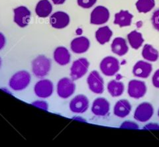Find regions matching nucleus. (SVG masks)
Returning a JSON list of instances; mask_svg holds the SVG:
<instances>
[{
  "instance_id": "obj_1",
  "label": "nucleus",
  "mask_w": 159,
  "mask_h": 147,
  "mask_svg": "<svg viewBox=\"0 0 159 147\" xmlns=\"http://www.w3.org/2000/svg\"><path fill=\"white\" fill-rule=\"evenodd\" d=\"M31 79V75L27 71L21 70L15 74L11 78L9 85L14 91H22L30 84Z\"/></svg>"
},
{
  "instance_id": "obj_2",
  "label": "nucleus",
  "mask_w": 159,
  "mask_h": 147,
  "mask_svg": "<svg viewBox=\"0 0 159 147\" xmlns=\"http://www.w3.org/2000/svg\"><path fill=\"white\" fill-rule=\"evenodd\" d=\"M51 69V61L44 55H40L32 62V71L37 78L46 76Z\"/></svg>"
},
{
  "instance_id": "obj_3",
  "label": "nucleus",
  "mask_w": 159,
  "mask_h": 147,
  "mask_svg": "<svg viewBox=\"0 0 159 147\" xmlns=\"http://www.w3.org/2000/svg\"><path fill=\"white\" fill-rule=\"evenodd\" d=\"M76 90V85L72 79L63 78L60 80L57 84V94L62 99L72 96Z\"/></svg>"
},
{
  "instance_id": "obj_4",
  "label": "nucleus",
  "mask_w": 159,
  "mask_h": 147,
  "mask_svg": "<svg viewBox=\"0 0 159 147\" xmlns=\"http://www.w3.org/2000/svg\"><path fill=\"white\" fill-rule=\"evenodd\" d=\"M99 68L102 72L106 76L116 75L119 70V62L113 56H107L102 60Z\"/></svg>"
},
{
  "instance_id": "obj_5",
  "label": "nucleus",
  "mask_w": 159,
  "mask_h": 147,
  "mask_svg": "<svg viewBox=\"0 0 159 147\" xmlns=\"http://www.w3.org/2000/svg\"><path fill=\"white\" fill-rule=\"evenodd\" d=\"M89 63L86 58H80L74 61L70 68V76L73 80L82 78L88 72Z\"/></svg>"
},
{
  "instance_id": "obj_6",
  "label": "nucleus",
  "mask_w": 159,
  "mask_h": 147,
  "mask_svg": "<svg viewBox=\"0 0 159 147\" xmlns=\"http://www.w3.org/2000/svg\"><path fill=\"white\" fill-rule=\"evenodd\" d=\"M154 114L152 105L148 102L142 103L136 108L134 114V119L137 121L145 122L150 120Z\"/></svg>"
},
{
  "instance_id": "obj_7",
  "label": "nucleus",
  "mask_w": 159,
  "mask_h": 147,
  "mask_svg": "<svg viewBox=\"0 0 159 147\" xmlns=\"http://www.w3.org/2000/svg\"><path fill=\"white\" fill-rule=\"evenodd\" d=\"M89 89L96 94H101L104 91V82L102 77L96 70L92 71L87 78Z\"/></svg>"
},
{
  "instance_id": "obj_8",
  "label": "nucleus",
  "mask_w": 159,
  "mask_h": 147,
  "mask_svg": "<svg viewBox=\"0 0 159 147\" xmlns=\"http://www.w3.org/2000/svg\"><path fill=\"white\" fill-rule=\"evenodd\" d=\"M110 14L108 9L102 6H99L93 9L90 15V23L93 24H103L109 20Z\"/></svg>"
},
{
  "instance_id": "obj_9",
  "label": "nucleus",
  "mask_w": 159,
  "mask_h": 147,
  "mask_svg": "<svg viewBox=\"0 0 159 147\" xmlns=\"http://www.w3.org/2000/svg\"><path fill=\"white\" fill-rule=\"evenodd\" d=\"M14 22L21 28L27 27L31 19V13L25 6H19L14 9Z\"/></svg>"
},
{
  "instance_id": "obj_10",
  "label": "nucleus",
  "mask_w": 159,
  "mask_h": 147,
  "mask_svg": "<svg viewBox=\"0 0 159 147\" xmlns=\"http://www.w3.org/2000/svg\"><path fill=\"white\" fill-rule=\"evenodd\" d=\"M128 94L134 99H140L144 97L147 92L145 83L137 80H132L128 84Z\"/></svg>"
},
{
  "instance_id": "obj_11",
  "label": "nucleus",
  "mask_w": 159,
  "mask_h": 147,
  "mask_svg": "<svg viewBox=\"0 0 159 147\" xmlns=\"http://www.w3.org/2000/svg\"><path fill=\"white\" fill-rule=\"evenodd\" d=\"M69 107L70 111L74 114H84L89 107V100L86 96L79 94L70 101Z\"/></svg>"
},
{
  "instance_id": "obj_12",
  "label": "nucleus",
  "mask_w": 159,
  "mask_h": 147,
  "mask_svg": "<svg viewBox=\"0 0 159 147\" xmlns=\"http://www.w3.org/2000/svg\"><path fill=\"white\" fill-rule=\"evenodd\" d=\"M52 82L47 79H43L39 81L34 86V94L39 97L47 98L51 96L53 93Z\"/></svg>"
},
{
  "instance_id": "obj_13",
  "label": "nucleus",
  "mask_w": 159,
  "mask_h": 147,
  "mask_svg": "<svg viewBox=\"0 0 159 147\" xmlns=\"http://www.w3.org/2000/svg\"><path fill=\"white\" fill-rule=\"evenodd\" d=\"M110 109V104L109 101L103 97H99L93 101L92 112L99 117H103L107 115Z\"/></svg>"
},
{
  "instance_id": "obj_14",
  "label": "nucleus",
  "mask_w": 159,
  "mask_h": 147,
  "mask_svg": "<svg viewBox=\"0 0 159 147\" xmlns=\"http://www.w3.org/2000/svg\"><path fill=\"white\" fill-rule=\"evenodd\" d=\"M50 23L53 28L61 29L66 27L70 23V17L64 11L54 13L50 18Z\"/></svg>"
},
{
  "instance_id": "obj_15",
  "label": "nucleus",
  "mask_w": 159,
  "mask_h": 147,
  "mask_svg": "<svg viewBox=\"0 0 159 147\" xmlns=\"http://www.w3.org/2000/svg\"><path fill=\"white\" fill-rule=\"evenodd\" d=\"M90 42L86 37H79L74 38L70 43V48L76 54H83L88 51Z\"/></svg>"
},
{
  "instance_id": "obj_16",
  "label": "nucleus",
  "mask_w": 159,
  "mask_h": 147,
  "mask_svg": "<svg viewBox=\"0 0 159 147\" xmlns=\"http://www.w3.org/2000/svg\"><path fill=\"white\" fill-rule=\"evenodd\" d=\"M152 70V65L150 63L140 60L136 62L133 68V73L136 77L147 78L150 76Z\"/></svg>"
},
{
  "instance_id": "obj_17",
  "label": "nucleus",
  "mask_w": 159,
  "mask_h": 147,
  "mask_svg": "<svg viewBox=\"0 0 159 147\" xmlns=\"http://www.w3.org/2000/svg\"><path fill=\"white\" fill-rule=\"evenodd\" d=\"M71 56L68 49L64 47H57L54 52V59L61 66H65L70 62Z\"/></svg>"
},
{
  "instance_id": "obj_18",
  "label": "nucleus",
  "mask_w": 159,
  "mask_h": 147,
  "mask_svg": "<svg viewBox=\"0 0 159 147\" xmlns=\"http://www.w3.org/2000/svg\"><path fill=\"white\" fill-rule=\"evenodd\" d=\"M131 111V105L127 100H119L114 106L113 113L119 118H124L129 115Z\"/></svg>"
},
{
  "instance_id": "obj_19",
  "label": "nucleus",
  "mask_w": 159,
  "mask_h": 147,
  "mask_svg": "<svg viewBox=\"0 0 159 147\" xmlns=\"http://www.w3.org/2000/svg\"><path fill=\"white\" fill-rule=\"evenodd\" d=\"M111 48L112 52L119 56L125 55L129 51V47L125 39L122 37L114 38L111 43Z\"/></svg>"
},
{
  "instance_id": "obj_20",
  "label": "nucleus",
  "mask_w": 159,
  "mask_h": 147,
  "mask_svg": "<svg viewBox=\"0 0 159 147\" xmlns=\"http://www.w3.org/2000/svg\"><path fill=\"white\" fill-rule=\"evenodd\" d=\"M133 18V16L129 11L121 10L115 15L113 23L120 27H128L131 25Z\"/></svg>"
},
{
  "instance_id": "obj_21",
  "label": "nucleus",
  "mask_w": 159,
  "mask_h": 147,
  "mask_svg": "<svg viewBox=\"0 0 159 147\" xmlns=\"http://www.w3.org/2000/svg\"><path fill=\"white\" fill-rule=\"evenodd\" d=\"M52 11V6L48 0H41L35 7L36 14L39 17L45 18L48 17Z\"/></svg>"
},
{
  "instance_id": "obj_22",
  "label": "nucleus",
  "mask_w": 159,
  "mask_h": 147,
  "mask_svg": "<svg viewBox=\"0 0 159 147\" xmlns=\"http://www.w3.org/2000/svg\"><path fill=\"white\" fill-rule=\"evenodd\" d=\"M113 35V32L108 26L99 28L96 32V38L100 45L108 42Z\"/></svg>"
},
{
  "instance_id": "obj_23",
  "label": "nucleus",
  "mask_w": 159,
  "mask_h": 147,
  "mask_svg": "<svg viewBox=\"0 0 159 147\" xmlns=\"http://www.w3.org/2000/svg\"><path fill=\"white\" fill-rule=\"evenodd\" d=\"M124 90H125V86L121 82L113 80L107 84V91L109 94L113 97L121 96L123 94Z\"/></svg>"
},
{
  "instance_id": "obj_24",
  "label": "nucleus",
  "mask_w": 159,
  "mask_h": 147,
  "mask_svg": "<svg viewBox=\"0 0 159 147\" xmlns=\"http://www.w3.org/2000/svg\"><path fill=\"white\" fill-rule=\"evenodd\" d=\"M127 39L129 45L133 49H137L140 48L144 42V38L142 34L137 31H133L127 35Z\"/></svg>"
},
{
  "instance_id": "obj_25",
  "label": "nucleus",
  "mask_w": 159,
  "mask_h": 147,
  "mask_svg": "<svg viewBox=\"0 0 159 147\" xmlns=\"http://www.w3.org/2000/svg\"><path fill=\"white\" fill-rule=\"evenodd\" d=\"M142 56L148 61L155 62L159 57V53L152 45L146 44L142 50Z\"/></svg>"
},
{
  "instance_id": "obj_26",
  "label": "nucleus",
  "mask_w": 159,
  "mask_h": 147,
  "mask_svg": "<svg viewBox=\"0 0 159 147\" xmlns=\"http://www.w3.org/2000/svg\"><path fill=\"white\" fill-rule=\"evenodd\" d=\"M135 6L139 13H147L155 7V0H137Z\"/></svg>"
},
{
  "instance_id": "obj_27",
  "label": "nucleus",
  "mask_w": 159,
  "mask_h": 147,
  "mask_svg": "<svg viewBox=\"0 0 159 147\" xmlns=\"http://www.w3.org/2000/svg\"><path fill=\"white\" fill-rule=\"evenodd\" d=\"M97 0H77L79 6L84 9H89L93 7L96 3Z\"/></svg>"
},
{
  "instance_id": "obj_28",
  "label": "nucleus",
  "mask_w": 159,
  "mask_h": 147,
  "mask_svg": "<svg viewBox=\"0 0 159 147\" xmlns=\"http://www.w3.org/2000/svg\"><path fill=\"white\" fill-rule=\"evenodd\" d=\"M152 26L156 30L159 31V9L153 13L151 18Z\"/></svg>"
},
{
  "instance_id": "obj_29",
  "label": "nucleus",
  "mask_w": 159,
  "mask_h": 147,
  "mask_svg": "<svg viewBox=\"0 0 159 147\" xmlns=\"http://www.w3.org/2000/svg\"><path fill=\"white\" fill-rule=\"evenodd\" d=\"M121 129H138L139 128V126L135 123V122L130 121H124L121 125Z\"/></svg>"
},
{
  "instance_id": "obj_30",
  "label": "nucleus",
  "mask_w": 159,
  "mask_h": 147,
  "mask_svg": "<svg viewBox=\"0 0 159 147\" xmlns=\"http://www.w3.org/2000/svg\"><path fill=\"white\" fill-rule=\"evenodd\" d=\"M152 82L154 86L159 88V69H158L153 74L152 78Z\"/></svg>"
},
{
  "instance_id": "obj_31",
  "label": "nucleus",
  "mask_w": 159,
  "mask_h": 147,
  "mask_svg": "<svg viewBox=\"0 0 159 147\" xmlns=\"http://www.w3.org/2000/svg\"><path fill=\"white\" fill-rule=\"evenodd\" d=\"M33 105H36L38 107H41V108L44 109H46V110L48 109L47 104L43 101H37L36 102L33 103Z\"/></svg>"
},
{
  "instance_id": "obj_32",
  "label": "nucleus",
  "mask_w": 159,
  "mask_h": 147,
  "mask_svg": "<svg viewBox=\"0 0 159 147\" xmlns=\"http://www.w3.org/2000/svg\"><path fill=\"white\" fill-rule=\"evenodd\" d=\"M144 129L147 130H156L159 129V125L157 123H153V122H151V123H148L144 127Z\"/></svg>"
},
{
  "instance_id": "obj_33",
  "label": "nucleus",
  "mask_w": 159,
  "mask_h": 147,
  "mask_svg": "<svg viewBox=\"0 0 159 147\" xmlns=\"http://www.w3.org/2000/svg\"><path fill=\"white\" fill-rule=\"evenodd\" d=\"M6 37H5L3 33H0V51L2 50V49L4 48L5 45H6Z\"/></svg>"
},
{
  "instance_id": "obj_34",
  "label": "nucleus",
  "mask_w": 159,
  "mask_h": 147,
  "mask_svg": "<svg viewBox=\"0 0 159 147\" xmlns=\"http://www.w3.org/2000/svg\"><path fill=\"white\" fill-rule=\"evenodd\" d=\"M52 2L55 5H61L65 2L66 0H52Z\"/></svg>"
},
{
  "instance_id": "obj_35",
  "label": "nucleus",
  "mask_w": 159,
  "mask_h": 147,
  "mask_svg": "<svg viewBox=\"0 0 159 147\" xmlns=\"http://www.w3.org/2000/svg\"><path fill=\"white\" fill-rule=\"evenodd\" d=\"M2 58H0V68L2 67Z\"/></svg>"
},
{
  "instance_id": "obj_36",
  "label": "nucleus",
  "mask_w": 159,
  "mask_h": 147,
  "mask_svg": "<svg viewBox=\"0 0 159 147\" xmlns=\"http://www.w3.org/2000/svg\"><path fill=\"white\" fill-rule=\"evenodd\" d=\"M158 117H159V109H158Z\"/></svg>"
}]
</instances>
